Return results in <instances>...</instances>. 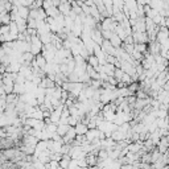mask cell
<instances>
[{
	"mask_svg": "<svg viewBox=\"0 0 169 169\" xmlns=\"http://www.w3.org/2000/svg\"><path fill=\"white\" fill-rule=\"evenodd\" d=\"M165 27H167L168 29H169V15L167 16V19H165Z\"/></svg>",
	"mask_w": 169,
	"mask_h": 169,
	"instance_id": "obj_1",
	"label": "cell"
}]
</instances>
